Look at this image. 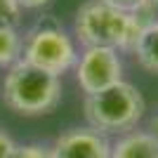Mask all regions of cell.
<instances>
[{
	"label": "cell",
	"mask_w": 158,
	"mask_h": 158,
	"mask_svg": "<svg viewBox=\"0 0 158 158\" xmlns=\"http://www.w3.org/2000/svg\"><path fill=\"white\" fill-rule=\"evenodd\" d=\"M149 24L137 14L120 12L104 0H90L80 5L73 19V33L85 47H111V50H135L139 33Z\"/></svg>",
	"instance_id": "6da1fadb"
},
{
	"label": "cell",
	"mask_w": 158,
	"mask_h": 158,
	"mask_svg": "<svg viewBox=\"0 0 158 158\" xmlns=\"http://www.w3.org/2000/svg\"><path fill=\"white\" fill-rule=\"evenodd\" d=\"M85 118L90 127L102 135H125L144 118L146 102L132 83L120 80L102 92L85 94Z\"/></svg>",
	"instance_id": "7a4b0ae2"
},
{
	"label": "cell",
	"mask_w": 158,
	"mask_h": 158,
	"mask_svg": "<svg viewBox=\"0 0 158 158\" xmlns=\"http://www.w3.org/2000/svg\"><path fill=\"white\" fill-rule=\"evenodd\" d=\"M2 99L14 113L21 116H43L50 113L61 99V83L57 76L45 73L26 64L17 61L2 83Z\"/></svg>",
	"instance_id": "3957f363"
},
{
	"label": "cell",
	"mask_w": 158,
	"mask_h": 158,
	"mask_svg": "<svg viewBox=\"0 0 158 158\" xmlns=\"http://www.w3.org/2000/svg\"><path fill=\"white\" fill-rule=\"evenodd\" d=\"M21 61L35 66L52 76H64L69 69L76 66L78 52L71 35L61 28L59 21L52 17L40 19L33 28H28L26 35H21Z\"/></svg>",
	"instance_id": "277c9868"
},
{
	"label": "cell",
	"mask_w": 158,
	"mask_h": 158,
	"mask_svg": "<svg viewBox=\"0 0 158 158\" xmlns=\"http://www.w3.org/2000/svg\"><path fill=\"white\" fill-rule=\"evenodd\" d=\"M76 80L85 94L102 92L123 80V61L111 47H85L76 61Z\"/></svg>",
	"instance_id": "5b68a950"
},
{
	"label": "cell",
	"mask_w": 158,
	"mask_h": 158,
	"mask_svg": "<svg viewBox=\"0 0 158 158\" xmlns=\"http://www.w3.org/2000/svg\"><path fill=\"white\" fill-rule=\"evenodd\" d=\"M52 158H111V139L92 127H73L57 137Z\"/></svg>",
	"instance_id": "8992f818"
},
{
	"label": "cell",
	"mask_w": 158,
	"mask_h": 158,
	"mask_svg": "<svg viewBox=\"0 0 158 158\" xmlns=\"http://www.w3.org/2000/svg\"><path fill=\"white\" fill-rule=\"evenodd\" d=\"M111 158H158V142L146 130H130L111 144Z\"/></svg>",
	"instance_id": "52a82bcc"
},
{
	"label": "cell",
	"mask_w": 158,
	"mask_h": 158,
	"mask_svg": "<svg viewBox=\"0 0 158 158\" xmlns=\"http://www.w3.org/2000/svg\"><path fill=\"white\" fill-rule=\"evenodd\" d=\"M132 52H135L139 66H142L144 71L158 76V21L156 19L144 24V28L139 33Z\"/></svg>",
	"instance_id": "ba28073f"
},
{
	"label": "cell",
	"mask_w": 158,
	"mask_h": 158,
	"mask_svg": "<svg viewBox=\"0 0 158 158\" xmlns=\"http://www.w3.org/2000/svg\"><path fill=\"white\" fill-rule=\"evenodd\" d=\"M21 35L14 26H0V66H14L21 61Z\"/></svg>",
	"instance_id": "9c48e42d"
},
{
	"label": "cell",
	"mask_w": 158,
	"mask_h": 158,
	"mask_svg": "<svg viewBox=\"0 0 158 158\" xmlns=\"http://www.w3.org/2000/svg\"><path fill=\"white\" fill-rule=\"evenodd\" d=\"M104 2L111 5V7H116V10H120V12L137 14L142 19H144V14L151 17V12H149V0H104Z\"/></svg>",
	"instance_id": "30bf717a"
},
{
	"label": "cell",
	"mask_w": 158,
	"mask_h": 158,
	"mask_svg": "<svg viewBox=\"0 0 158 158\" xmlns=\"http://www.w3.org/2000/svg\"><path fill=\"white\" fill-rule=\"evenodd\" d=\"M10 158H52V149L43 144H21L14 146Z\"/></svg>",
	"instance_id": "8fae6325"
},
{
	"label": "cell",
	"mask_w": 158,
	"mask_h": 158,
	"mask_svg": "<svg viewBox=\"0 0 158 158\" xmlns=\"http://www.w3.org/2000/svg\"><path fill=\"white\" fill-rule=\"evenodd\" d=\"M21 7L17 0H0V26H14L19 21Z\"/></svg>",
	"instance_id": "7c38bea8"
},
{
	"label": "cell",
	"mask_w": 158,
	"mask_h": 158,
	"mask_svg": "<svg viewBox=\"0 0 158 158\" xmlns=\"http://www.w3.org/2000/svg\"><path fill=\"white\" fill-rule=\"evenodd\" d=\"M14 142L10 139V135H5V132L0 130V158H10V153L14 151Z\"/></svg>",
	"instance_id": "4fadbf2b"
},
{
	"label": "cell",
	"mask_w": 158,
	"mask_h": 158,
	"mask_svg": "<svg viewBox=\"0 0 158 158\" xmlns=\"http://www.w3.org/2000/svg\"><path fill=\"white\" fill-rule=\"evenodd\" d=\"M19 2V7H24V10H38V7L47 5L50 0H17Z\"/></svg>",
	"instance_id": "5bb4252c"
},
{
	"label": "cell",
	"mask_w": 158,
	"mask_h": 158,
	"mask_svg": "<svg viewBox=\"0 0 158 158\" xmlns=\"http://www.w3.org/2000/svg\"><path fill=\"white\" fill-rule=\"evenodd\" d=\"M146 132H149L151 137H156V142H158V113H153L151 118H149V125H146Z\"/></svg>",
	"instance_id": "9a60e30c"
},
{
	"label": "cell",
	"mask_w": 158,
	"mask_h": 158,
	"mask_svg": "<svg viewBox=\"0 0 158 158\" xmlns=\"http://www.w3.org/2000/svg\"><path fill=\"white\" fill-rule=\"evenodd\" d=\"M149 12H151V17L158 21V0H149Z\"/></svg>",
	"instance_id": "2e32d148"
}]
</instances>
